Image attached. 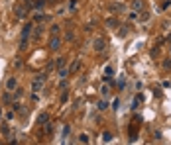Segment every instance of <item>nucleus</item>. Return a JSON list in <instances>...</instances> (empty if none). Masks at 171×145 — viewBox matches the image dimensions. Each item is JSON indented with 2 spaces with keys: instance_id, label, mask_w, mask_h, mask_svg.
Masks as SVG:
<instances>
[{
  "instance_id": "f03ea898",
  "label": "nucleus",
  "mask_w": 171,
  "mask_h": 145,
  "mask_svg": "<svg viewBox=\"0 0 171 145\" xmlns=\"http://www.w3.org/2000/svg\"><path fill=\"white\" fill-rule=\"evenodd\" d=\"M45 74H37V77L34 78V81H32V90H34V92H39L41 88H43V82H45Z\"/></svg>"
},
{
  "instance_id": "393cba45",
  "label": "nucleus",
  "mask_w": 171,
  "mask_h": 145,
  "mask_svg": "<svg viewBox=\"0 0 171 145\" xmlns=\"http://www.w3.org/2000/svg\"><path fill=\"white\" fill-rule=\"evenodd\" d=\"M14 65H16V67H22V59H20V57H16V61H14Z\"/></svg>"
},
{
  "instance_id": "4be33fe9",
  "label": "nucleus",
  "mask_w": 171,
  "mask_h": 145,
  "mask_svg": "<svg viewBox=\"0 0 171 145\" xmlns=\"http://www.w3.org/2000/svg\"><path fill=\"white\" fill-rule=\"evenodd\" d=\"M0 130H2V133H4V135H8V133H10V130H8V126H6V124H2V126H0Z\"/></svg>"
},
{
  "instance_id": "1a4fd4ad",
  "label": "nucleus",
  "mask_w": 171,
  "mask_h": 145,
  "mask_svg": "<svg viewBox=\"0 0 171 145\" xmlns=\"http://www.w3.org/2000/svg\"><path fill=\"white\" fill-rule=\"evenodd\" d=\"M132 10L134 12L144 10V0H132Z\"/></svg>"
},
{
  "instance_id": "9d476101",
  "label": "nucleus",
  "mask_w": 171,
  "mask_h": 145,
  "mask_svg": "<svg viewBox=\"0 0 171 145\" xmlns=\"http://www.w3.org/2000/svg\"><path fill=\"white\" fill-rule=\"evenodd\" d=\"M77 71H81V61H73V65H71V67H69V74H75V73H77Z\"/></svg>"
},
{
  "instance_id": "423d86ee",
  "label": "nucleus",
  "mask_w": 171,
  "mask_h": 145,
  "mask_svg": "<svg viewBox=\"0 0 171 145\" xmlns=\"http://www.w3.org/2000/svg\"><path fill=\"white\" fill-rule=\"evenodd\" d=\"M16 86H18V81H16V77H10L6 81V90H10V92H14Z\"/></svg>"
},
{
  "instance_id": "4468645a",
  "label": "nucleus",
  "mask_w": 171,
  "mask_h": 145,
  "mask_svg": "<svg viewBox=\"0 0 171 145\" xmlns=\"http://www.w3.org/2000/svg\"><path fill=\"white\" fill-rule=\"evenodd\" d=\"M102 141H104V143L112 141V133H110V131H104V133H102Z\"/></svg>"
},
{
  "instance_id": "ddd939ff",
  "label": "nucleus",
  "mask_w": 171,
  "mask_h": 145,
  "mask_svg": "<svg viewBox=\"0 0 171 145\" xmlns=\"http://www.w3.org/2000/svg\"><path fill=\"white\" fill-rule=\"evenodd\" d=\"M112 74H114V69H112V67H106V69H104V81H108Z\"/></svg>"
},
{
  "instance_id": "f8f14e48",
  "label": "nucleus",
  "mask_w": 171,
  "mask_h": 145,
  "mask_svg": "<svg viewBox=\"0 0 171 145\" xmlns=\"http://www.w3.org/2000/svg\"><path fill=\"white\" fill-rule=\"evenodd\" d=\"M57 74H59L61 78H65V77L69 74V69H67V67H59V69H57Z\"/></svg>"
},
{
  "instance_id": "f257e3e1",
  "label": "nucleus",
  "mask_w": 171,
  "mask_h": 145,
  "mask_svg": "<svg viewBox=\"0 0 171 145\" xmlns=\"http://www.w3.org/2000/svg\"><path fill=\"white\" fill-rule=\"evenodd\" d=\"M32 30H34V24H26L22 30V37H20V49H26L28 43H30V37H32Z\"/></svg>"
},
{
  "instance_id": "c85d7f7f",
  "label": "nucleus",
  "mask_w": 171,
  "mask_h": 145,
  "mask_svg": "<svg viewBox=\"0 0 171 145\" xmlns=\"http://www.w3.org/2000/svg\"><path fill=\"white\" fill-rule=\"evenodd\" d=\"M24 2H26V6H28V8H32V4H34V0H24Z\"/></svg>"
},
{
  "instance_id": "c756f323",
  "label": "nucleus",
  "mask_w": 171,
  "mask_h": 145,
  "mask_svg": "<svg viewBox=\"0 0 171 145\" xmlns=\"http://www.w3.org/2000/svg\"><path fill=\"white\" fill-rule=\"evenodd\" d=\"M0 114H2V112H0Z\"/></svg>"
},
{
  "instance_id": "0eeeda50",
  "label": "nucleus",
  "mask_w": 171,
  "mask_h": 145,
  "mask_svg": "<svg viewBox=\"0 0 171 145\" xmlns=\"http://www.w3.org/2000/svg\"><path fill=\"white\" fill-rule=\"evenodd\" d=\"M47 122H49V114L47 112H41V114L37 116V124H39V126H45Z\"/></svg>"
},
{
  "instance_id": "20e7f679",
  "label": "nucleus",
  "mask_w": 171,
  "mask_h": 145,
  "mask_svg": "<svg viewBox=\"0 0 171 145\" xmlns=\"http://www.w3.org/2000/svg\"><path fill=\"white\" fill-rule=\"evenodd\" d=\"M59 47H61V37L51 35V39H49V49H51V51H59Z\"/></svg>"
},
{
  "instance_id": "9b49d317",
  "label": "nucleus",
  "mask_w": 171,
  "mask_h": 145,
  "mask_svg": "<svg viewBox=\"0 0 171 145\" xmlns=\"http://www.w3.org/2000/svg\"><path fill=\"white\" fill-rule=\"evenodd\" d=\"M106 28H110V30L118 28V20H116V18H108L106 20Z\"/></svg>"
},
{
  "instance_id": "bb28decb",
  "label": "nucleus",
  "mask_w": 171,
  "mask_h": 145,
  "mask_svg": "<svg viewBox=\"0 0 171 145\" xmlns=\"http://www.w3.org/2000/svg\"><path fill=\"white\" fill-rule=\"evenodd\" d=\"M130 20H138V12H132V14H130Z\"/></svg>"
},
{
  "instance_id": "6ab92c4d",
  "label": "nucleus",
  "mask_w": 171,
  "mask_h": 145,
  "mask_svg": "<svg viewBox=\"0 0 171 145\" xmlns=\"http://www.w3.org/2000/svg\"><path fill=\"white\" fill-rule=\"evenodd\" d=\"M97 108H98V110H106V108H108V102H106V100H101Z\"/></svg>"
},
{
  "instance_id": "7ed1b4c3",
  "label": "nucleus",
  "mask_w": 171,
  "mask_h": 145,
  "mask_svg": "<svg viewBox=\"0 0 171 145\" xmlns=\"http://www.w3.org/2000/svg\"><path fill=\"white\" fill-rule=\"evenodd\" d=\"M14 14H16V18L18 20H24L28 16V6H22V4H18V6L14 8Z\"/></svg>"
},
{
  "instance_id": "39448f33",
  "label": "nucleus",
  "mask_w": 171,
  "mask_h": 145,
  "mask_svg": "<svg viewBox=\"0 0 171 145\" xmlns=\"http://www.w3.org/2000/svg\"><path fill=\"white\" fill-rule=\"evenodd\" d=\"M104 47H106V43H104L102 37H97V39L93 41V49H94V51H104Z\"/></svg>"
},
{
  "instance_id": "dca6fc26",
  "label": "nucleus",
  "mask_w": 171,
  "mask_h": 145,
  "mask_svg": "<svg viewBox=\"0 0 171 145\" xmlns=\"http://www.w3.org/2000/svg\"><path fill=\"white\" fill-rule=\"evenodd\" d=\"M2 100H4V104H10L12 102V96H10V90H6V94L2 96Z\"/></svg>"
},
{
  "instance_id": "6e6552de",
  "label": "nucleus",
  "mask_w": 171,
  "mask_h": 145,
  "mask_svg": "<svg viewBox=\"0 0 171 145\" xmlns=\"http://www.w3.org/2000/svg\"><path fill=\"white\" fill-rule=\"evenodd\" d=\"M108 10H110V12H120V10H124V4H120V2H110V4H108Z\"/></svg>"
},
{
  "instance_id": "5701e85b",
  "label": "nucleus",
  "mask_w": 171,
  "mask_h": 145,
  "mask_svg": "<svg viewBox=\"0 0 171 145\" xmlns=\"http://www.w3.org/2000/svg\"><path fill=\"white\" fill-rule=\"evenodd\" d=\"M36 22H43V20H45V14H36Z\"/></svg>"
},
{
  "instance_id": "b1692460",
  "label": "nucleus",
  "mask_w": 171,
  "mask_h": 145,
  "mask_svg": "<svg viewBox=\"0 0 171 145\" xmlns=\"http://www.w3.org/2000/svg\"><path fill=\"white\" fill-rule=\"evenodd\" d=\"M75 8H77V0H71V2H69V10H71V12H73V10H75Z\"/></svg>"
},
{
  "instance_id": "f3484780",
  "label": "nucleus",
  "mask_w": 171,
  "mask_h": 145,
  "mask_svg": "<svg viewBox=\"0 0 171 145\" xmlns=\"http://www.w3.org/2000/svg\"><path fill=\"white\" fill-rule=\"evenodd\" d=\"M138 20H140V22H148V20H149V14H148V12H144V14H138Z\"/></svg>"
},
{
  "instance_id": "412c9836",
  "label": "nucleus",
  "mask_w": 171,
  "mask_h": 145,
  "mask_svg": "<svg viewBox=\"0 0 171 145\" xmlns=\"http://www.w3.org/2000/svg\"><path fill=\"white\" fill-rule=\"evenodd\" d=\"M79 141H81V143H89V135H87V133H81V135H79Z\"/></svg>"
},
{
  "instance_id": "cd10ccee",
  "label": "nucleus",
  "mask_w": 171,
  "mask_h": 145,
  "mask_svg": "<svg viewBox=\"0 0 171 145\" xmlns=\"http://www.w3.org/2000/svg\"><path fill=\"white\" fill-rule=\"evenodd\" d=\"M163 65H165V69H171V59H167V61H165Z\"/></svg>"
},
{
  "instance_id": "a878e982",
  "label": "nucleus",
  "mask_w": 171,
  "mask_h": 145,
  "mask_svg": "<svg viewBox=\"0 0 171 145\" xmlns=\"http://www.w3.org/2000/svg\"><path fill=\"white\" fill-rule=\"evenodd\" d=\"M124 84H126V82H124V78H120V81H118V88L122 90V88H124Z\"/></svg>"
},
{
  "instance_id": "2eb2a0df",
  "label": "nucleus",
  "mask_w": 171,
  "mask_h": 145,
  "mask_svg": "<svg viewBox=\"0 0 171 145\" xmlns=\"http://www.w3.org/2000/svg\"><path fill=\"white\" fill-rule=\"evenodd\" d=\"M59 30H61V26L53 24V26H51V30H49V31H51V35H59Z\"/></svg>"
},
{
  "instance_id": "aec40b11",
  "label": "nucleus",
  "mask_w": 171,
  "mask_h": 145,
  "mask_svg": "<svg viewBox=\"0 0 171 145\" xmlns=\"http://www.w3.org/2000/svg\"><path fill=\"white\" fill-rule=\"evenodd\" d=\"M128 28H130V26H122V30H120V37H126L128 35V31H130Z\"/></svg>"
},
{
  "instance_id": "a211bd4d",
  "label": "nucleus",
  "mask_w": 171,
  "mask_h": 145,
  "mask_svg": "<svg viewBox=\"0 0 171 145\" xmlns=\"http://www.w3.org/2000/svg\"><path fill=\"white\" fill-rule=\"evenodd\" d=\"M39 35H41V26H34V39H37Z\"/></svg>"
}]
</instances>
